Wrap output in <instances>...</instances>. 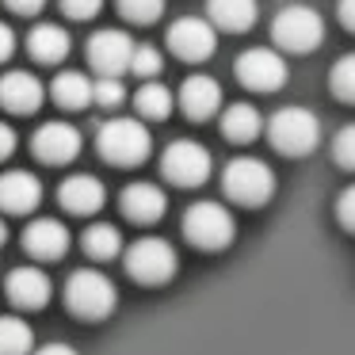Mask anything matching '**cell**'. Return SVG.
Segmentation results:
<instances>
[{
    "mask_svg": "<svg viewBox=\"0 0 355 355\" xmlns=\"http://www.w3.org/2000/svg\"><path fill=\"white\" fill-rule=\"evenodd\" d=\"M103 8V0H62V12L69 19H92Z\"/></svg>",
    "mask_w": 355,
    "mask_h": 355,
    "instance_id": "obj_32",
    "label": "cell"
},
{
    "mask_svg": "<svg viewBox=\"0 0 355 355\" xmlns=\"http://www.w3.org/2000/svg\"><path fill=\"white\" fill-rule=\"evenodd\" d=\"M210 168H214V161H210V149L199 146V141H172L168 149H164L161 157V172L168 184L176 187H199L210 180Z\"/></svg>",
    "mask_w": 355,
    "mask_h": 355,
    "instance_id": "obj_8",
    "label": "cell"
},
{
    "mask_svg": "<svg viewBox=\"0 0 355 355\" xmlns=\"http://www.w3.org/2000/svg\"><path fill=\"white\" fill-rule=\"evenodd\" d=\"M39 202H42L39 176H31L24 168H12L0 176V210L4 214H31Z\"/></svg>",
    "mask_w": 355,
    "mask_h": 355,
    "instance_id": "obj_17",
    "label": "cell"
},
{
    "mask_svg": "<svg viewBox=\"0 0 355 355\" xmlns=\"http://www.w3.org/2000/svg\"><path fill=\"white\" fill-rule=\"evenodd\" d=\"M31 324L24 317H0V355H31Z\"/></svg>",
    "mask_w": 355,
    "mask_h": 355,
    "instance_id": "obj_26",
    "label": "cell"
},
{
    "mask_svg": "<svg viewBox=\"0 0 355 355\" xmlns=\"http://www.w3.org/2000/svg\"><path fill=\"white\" fill-rule=\"evenodd\" d=\"M180 268L176 248L164 237H141L126 248V275L141 286H164Z\"/></svg>",
    "mask_w": 355,
    "mask_h": 355,
    "instance_id": "obj_6",
    "label": "cell"
},
{
    "mask_svg": "<svg viewBox=\"0 0 355 355\" xmlns=\"http://www.w3.org/2000/svg\"><path fill=\"white\" fill-rule=\"evenodd\" d=\"M16 130H12L8 123H0V161H8L12 153H16Z\"/></svg>",
    "mask_w": 355,
    "mask_h": 355,
    "instance_id": "obj_34",
    "label": "cell"
},
{
    "mask_svg": "<svg viewBox=\"0 0 355 355\" xmlns=\"http://www.w3.org/2000/svg\"><path fill=\"white\" fill-rule=\"evenodd\" d=\"M268 138L283 157H309L321 141V123L309 107H279L268 119Z\"/></svg>",
    "mask_w": 355,
    "mask_h": 355,
    "instance_id": "obj_3",
    "label": "cell"
},
{
    "mask_svg": "<svg viewBox=\"0 0 355 355\" xmlns=\"http://www.w3.org/2000/svg\"><path fill=\"white\" fill-rule=\"evenodd\" d=\"M260 130H263V119L252 103H230V107L222 111V134L230 141H237V146L260 138Z\"/></svg>",
    "mask_w": 355,
    "mask_h": 355,
    "instance_id": "obj_23",
    "label": "cell"
},
{
    "mask_svg": "<svg viewBox=\"0 0 355 355\" xmlns=\"http://www.w3.org/2000/svg\"><path fill=\"white\" fill-rule=\"evenodd\" d=\"M134 107L141 119H168L172 115V88H164L161 80H141V88L134 92Z\"/></svg>",
    "mask_w": 355,
    "mask_h": 355,
    "instance_id": "obj_24",
    "label": "cell"
},
{
    "mask_svg": "<svg viewBox=\"0 0 355 355\" xmlns=\"http://www.w3.org/2000/svg\"><path fill=\"white\" fill-rule=\"evenodd\" d=\"M168 50L180 62H207L218 50V27L202 16H180L168 27Z\"/></svg>",
    "mask_w": 355,
    "mask_h": 355,
    "instance_id": "obj_9",
    "label": "cell"
},
{
    "mask_svg": "<svg viewBox=\"0 0 355 355\" xmlns=\"http://www.w3.org/2000/svg\"><path fill=\"white\" fill-rule=\"evenodd\" d=\"M65 306H69V313L80 317V321H103V317L115 313L119 291L103 271L80 268V271H73L69 283H65Z\"/></svg>",
    "mask_w": 355,
    "mask_h": 355,
    "instance_id": "obj_2",
    "label": "cell"
},
{
    "mask_svg": "<svg viewBox=\"0 0 355 355\" xmlns=\"http://www.w3.org/2000/svg\"><path fill=\"white\" fill-rule=\"evenodd\" d=\"M58 202H62V210H69V214H96V210L107 202V191H103V184L96 176L77 172V176L62 180V187H58Z\"/></svg>",
    "mask_w": 355,
    "mask_h": 355,
    "instance_id": "obj_19",
    "label": "cell"
},
{
    "mask_svg": "<svg viewBox=\"0 0 355 355\" xmlns=\"http://www.w3.org/2000/svg\"><path fill=\"white\" fill-rule=\"evenodd\" d=\"M16 54V31L8 24H0V62H8Z\"/></svg>",
    "mask_w": 355,
    "mask_h": 355,
    "instance_id": "obj_35",
    "label": "cell"
},
{
    "mask_svg": "<svg viewBox=\"0 0 355 355\" xmlns=\"http://www.w3.org/2000/svg\"><path fill=\"white\" fill-rule=\"evenodd\" d=\"M119 207H123V214L130 218V222L138 225H153L164 218V210H168V195L161 191L157 184H126L123 195H119Z\"/></svg>",
    "mask_w": 355,
    "mask_h": 355,
    "instance_id": "obj_14",
    "label": "cell"
},
{
    "mask_svg": "<svg viewBox=\"0 0 355 355\" xmlns=\"http://www.w3.org/2000/svg\"><path fill=\"white\" fill-rule=\"evenodd\" d=\"M237 80L252 92H279L286 85V62L283 54L268 46H252L237 58Z\"/></svg>",
    "mask_w": 355,
    "mask_h": 355,
    "instance_id": "obj_10",
    "label": "cell"
},
{
    "mask_svg": "<svg viewBox=\"0 0 355 355\" xmlns=\"http://www.w3.org/2000/svg\"><path fill=\"white\" fill-rule=\"evenodd\" d=\"M256 16H260L256 0H207V19L218 31L245 35L248 27L256 24Z\"/></svg>",
    "mask_w": 355,
    "mask_h": 355,
    "instance_id": "obj_20",
    "label": "cell"
},
{
    "mask_svg": "<svg viewBox=\"0 0 355 355\" xmlns=\"http://www.w3.org/2000/svg\"><path fill=\"white\" fill-rule=\"evenodd\" d=\"M336 16H340V24H344L347 31L355 35V0H340V4H336Z\"/></svg>",
    "mask_w": 355,
    "mask_h": 355,
    "instance_id": "obj_37",
    "label": "cell"
},
{
    "mask_svg": "<svg viewBox=\"0 0 355 355\" xmlns=\"http://www.w3.org/2000/svg\"><path fill=\"white\" fill-rule=\"evenodd\" d=\"M80 146H85V138H80V130L73 123H42L39 130H35V138H31V149H35V157H39L42 164L77 161Z\"/></svg>",
    "mask_w": 355,
    "mask_h": 355,
    "instance_id": "obj_12",
    "label": "cell"
},
{
    "mask_svg": "<svg viewBox=\"0 0 355 355\" xmlns=\"http://www.w3.org/2000/svg\"><path fill=\"white\" fill-rule=\"evenodd\" d=\"M80 248H85L92 260H111V256H119V248H123V233L111 222H96L80 233Z\"/></svg>",
    "mask_w": 355,
    "mask_h": 355,
    "instance_id": "obj_25",
    "label": "cell"
},
{
    "mask_svg": "<svg viewBox=\"0 0 355 355\" xmlns=\"http://www.w3.org/2000/svg\"><path fill=\"white\" fill-rule=\"evenodd\" d=\"M24 248L35 260H62L65 248H69V230H65L58 218H35L24 225Z\"/></svg>",
    "mask_w": 355,
    "mask_h": 355,
    "instance_id": "obj_15",
    "label": "cell"
},
{
    "mask_svg": "<svg viewBox=\"0 0 355 355\" xmlns=\"http://www.w3.org/2000/svg\"><path fill=\"white\" fill-rule=\"evenodd\" d=\"M96 149H100V157L107 164H115V168H134V164H141L149 157L153 134H149V126L138 123V119H111V123H103L100 134H96Z\"/></svg>",
    "mask_w": 355,
    "mask_h": 355,
    "instance_id": "obj_1",
    "label": "cell"
},
{
    "mask_svg": "<svg viewBox=\"0 0 355 355\" xmlns=\"http://www.w3.org/2000/svg\"><path fill=\"white\" fill-rule=\"evenodd\" d=\"M336 218H340V225H344V230L355 233V184L336 199Z\"/></svg>",
    "mask_w": 355,
    "mask_h": 355,
    "instance_id": "obj_33",
    "label": "cell"
},
{
    "mask_svg": "<svg viewBox=\"0 0 355 355\" xmlns=\"http://www.w3.org/2000/svg\"><path fill=\"white\" fill-rule=\"evenodd\" d=\"M115 4H119V16L130 19V24H153L164 12V0H115Z\"/></svg>",
    "mask_w": 355,
    "mask_h": 355,
    "instance_id": "obj_29",
    "label": "cell"
},
{
    "mask_svg": "<svg viewBox=\"0 0 355 355\" xmlns=\"http://www.w3.org/2000/svg\"><path fill=\"white\" fill-rule=\"evenodd\" d=\"M123 100H126V88L119 77H100L92 85V103H100V107H119Z\"/></svg>",
    "mask_w": 355,
    "mask_h": 355,
    "instance_id": "obj_30",
    "label": "cell"
},
{
    "mask_svg": "<svg viewBox=\"0 0 355 355\" xmlns=\"http://www.w3.org/2000/svg\"><path fill=\"white\" fill-rule=\"evenodd\" d=\"M27 54L42 65H58L69 54V31H62L58 24H39L27 35Z\"/></svg>",
    "mask_w": 355,
    "mask_h": 355,
    "instance_id": "obj_21",
    "label": "cell"
},
{
    "mask_svg": "<svg viewBox=\"0 0 355 355\" xmlns=\"http://www.w3.org/2000/svg\"><path fill=\"white\" fill-rule=\"evenodd\" d=\"M35 355H80V352H77V347H69V344H58V340H54V344H42Z\"/></svg>",
    "mask_w": 355,
    "mask_h": 355,
    "instance_id": "obj_38",
    "label": "cell"
},
{
    "mask_svg": "<svg viewBox=\"0 0 355 355\" xmlns=\"http://www.w3.org/2000/svg\"><path fill=\"white\" fill-rule=\"evenodd\" d=\"M46 100V88L35 73L27 69H12L0 77V107L12 111V115H35Z\"/></svg>",
    "mask_w": 355,
    "mask_h": 355,
    "instance_id": "obj_13",
    "label": "cell"
},
{
    "mask_svg": "<svg viewBox=\"0 0 355 355\" xmlns=\"http://www.w3.org/2000/svg\"><path fill=\"white\" fill-rule=\"evenodd\" d=\"M332 157H336L340 168L355 172V123H352V126H344V130H340L336 138H332Z\"/></svg>",
    "mask_w": 355,
    "mask_h": 355,
    "instance_id": "obj_31",
    "label": "cell"
},
{
    "mask_svg": "<svg viewBox=\"0 0 355 355\" xmlns=\"http://www.w3.org/2000/svg\"><path fill=\"white\" fill-rule=\"evenodd\" d=\"M222 191L241 207H263L275 195V172L256 157H237L222 172Z\"/></svg>",
    "mask_w": 355,
    "mask_h": 355,
    "instance_id": "obj_5",
    "label": "cell"
},
{
    "mask_svg": "<svg viewBox=\"0 0 355 355\" xmlns=\"http://www.w3.org/2000/svg\"><path fill=\"white\" fill-rule=\"evenodd\" d=\"M4 4H8L16 16H35V12H42V4H46V0H4Z\"/></svg>",
    "mask_w": 355,
    "mask_h": 355,
    "instance_id": "obj_36",
    "label": "cell"
},
{
    "mask_svg": "<svg viewBox=\"0 0 355 355\" xmlns=\"http://www.w3.org/2000/svg\"><path fill=\"white\" fill-rule=\"evenodd\" d=\"M4 237H8V225L0 222V245H4Z\"/></svg>",
    "mask_w": 355,
    "mask_h": 355,
    "instance_id": "obj_39",
    "label": "cell"
},
{
    "mask_svg": "<svg viewBox=\"0 0 355 355\" xmlns=\"http://www.w3.org/2000/svg\"><path fill=\"white\" fill-rule=\"evenodd\" d=\"M329 88L340 103H355V54H344L329 73Z\"/></svg>",
    "mask_w": 355,
    "mask_h": 355,
    "instance_id": "obj_27",
    "label": "cell"
},
{
    "mask_svg": "<svg viewBox=\"0 0 355 355\" xmlns=\"http://www.w3.org/2000/svg\"><path fill=\"white\" fill-rule=\"evenodd\" d=\"M85 54H88V62H92V69L100 73V77H123V73L130 69L134 39L126 31L107 27V31H96L92 39H88Z\"/></svg>",
    "mask_w": 355,
    "mask_h": 355,
    "instance_id": "obj_11",
    "label": "cell"
},
{
    "mask_svg": "<svg viewBox=\"0 0 355 355\" xmlns=\"http://www.w3.org/2000/svg\"><path fill=\"white\" fill-rule=\"evenodd\" d=\"M161 50L149 46V42H134V54H130V73H138L141 80H153L161 77Z\"/></svg>",
    "mask_w": 355,
    "mask_h": 355,
    "instance_id": "obj_28",
    "label": "cell"
},
{
    "mask_svg": "<svg viewBox=\"0 0 355 355\" xmlns=\"http://www.w3.org/2000/svg\"><path fill=\"white\" fill-rule=\"evenodd\" d=\"M8 298L16 302L19 309H42L50 298H54V283L42 268H12L8 275Z\"/></svg>",
    "mask_w": 355,
    "mask_h": 355,
    "instance_id": "obj_18",
    "label": "cell"
},
{
    "mask_svg": "<svg viewBox=\"0 0 355 355\" xmlns=\"http://www.w3.org/2000/svg\"><path fill=\"white\" fill-rule=\"evenodd\" d=\"M184 237L191 241L195 248H202V252H222V248L237 237V222H233V214L222 202L202 199V202H191V207H187Z\"/></svg>",
    "mask_w": 355,
    "mask_h": 355,
    "instance_id": "obj_4",
    "label": "cell"
},
{
    "mask_svg": "<svg viewBox=\"0 0 355 355\" xmlns=\"http://www.w3.org/2000/svg\"><path fill=\"white\" fill-rule=\"evenodd\" d=\"M50 100H54L58 107H65V111L88 107V103H92V80H88L85 73H77V69L58 73V77L50 80Z\"/></svg>",
    "mask_w": 355,
    "mask_h": 355,
    "instance_id": "obj_22",
    "label": "cell"
},
{
    "mask_svg": "<svg viewBox=\"0 0 355 355\" xmlns=\"http://www.w3.org/2000/svg\"><path fill=\"white\" fill-rule=\"evenodd\" d=\"M218 107H222V85H218L214 77L195 73V77H187L184 85H180V111H184L187 119L202 123V119L218 115Z\"/></svg>",
    "mask_w": 355,
    "mask_h": 355,
    "instance_id": "obj_16",
    "label": "cell"
},
{
    "mask_svg": "<svg viewBox=\"0 0 355 355\" xmlns=\"http://www.w3.org/2000/svg\"><path fill=\"white\" fill-rule=\"evenodd\" d=\"M271 39L286 54H309L324 39V19L313 8H306V4H291V8H283L271 19Z\"/></svg>",
    "mask_w": 355,
    "mask_h": 355,
    "instance_id": "obj_7",
    "label": "cell"
}]
</instances>
